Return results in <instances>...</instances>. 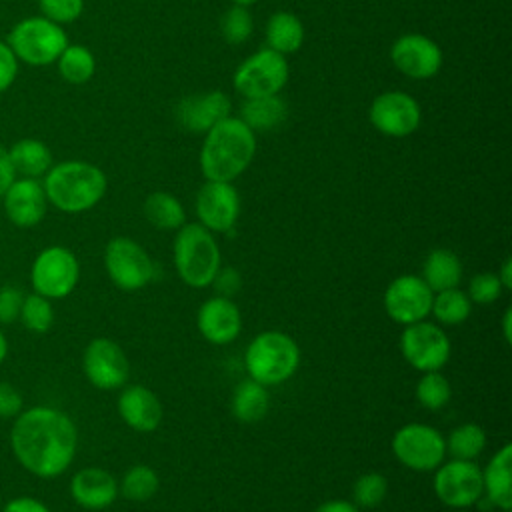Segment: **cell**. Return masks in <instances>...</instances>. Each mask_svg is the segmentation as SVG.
<instances>
[{"instance_id": "cell-11", "label": "cell", "mask_w": 512, "mask_h": 512, "mask_svg": "<svg viewBox=\"0 0 512 512\" xmlns=\"http://www.w3.org/2000/svg\"><path fill=\"white\" fill-rule=\"evenodd\" d=\"M400 352L412 368L432 372L448 364L452 346L448 334L438 324L420 320L404 326L400 334Z\"/></svg>"}, {"instance_id": "cell-23", "label": "cell", "mask_w": 512, "mask_h": 512, "mask_svg": "<svg viewBox=\"0 0 512 512\" xmlns=\"http://www.w3.org/2000/svg\"><path fill=\"white\" fill-rule=\"evenodd\" d=\"M512 446L504 444L482 470V494L498 510H512Z\"/></svg>"}, {"instance_id": "cell-46", "label": "cell", "mask_w": 512, "mask_h": 512, "mask_svg": "<svg viewBox=\"0 0 512 512\" xmlns=\"http://www.w3.org/2000/svg\"><path fill=\"white\" fill-rule=\"evenodd\" d=\"M314 512H360V508L354 502H350V500L334 498V500L322 502Z\"/></svg>"}, {"instance_id": "cell-3", "label": "cell", "mask_w": 512, "mask_h": 512, "mask_svg": "<svg viewBox=\"0 0 512 512\" xmlns=\"http://www.w3.org/2000/svg\"><path fill=\"white\" fill-rule=\"evenodd\" d=\"M42 186L56 210L80 214L92 210L106 194L108 180L102 168L86 160H64L52 164L42 176Z\"/></svg>"}, {"instance_id": "cell-31", "label": "cell", "mask_w": 512, "mask_h": 512, "mask_svg": "<svg viewBox=\"0 0 512 512\" xmlns=\"http://www.w3.org/2000/svg\"><path fill=\"white\" fill-rule=\"evenodd\" d=\"M470 312H472V302H470L468 294L464 290H460L458 286L434 292L430 314H434V318L440 324H444V326L462 324L464 320H468Z\"/></svg>"}, {"instance_id": "cell-45", "label": "cell", "mask_w": 512, "mask_h": 512, "mask_svg": "<svg viewBox=\"0 0 512 512\" xmlns=\"http://www.w3.org/2000/svg\"><path fill=\"white\" fill-rule=\"evenodd\" d=\"M14 180H16V172H14L8 148L0 146V198Z\"/></svg>"}, {"instance_id": "cell-39", "label": "cell", "mask_w": 512, "mask_h": 512, "mask_svg": "<svg viewBox=\"0 0 512 512\" xmlns=\"http://www.w3.org/2000/svg\"><path fill=\"white\" fill-rule=\"evenodd\" d=\"M504 292V286L500 284L498 276L494 272H482L472 276L468 284V298L476 304H492L496 302Z\"/></svg>"}, {"instance_id": "cell-33", "label": "cell", "mask_w": 512, "mask_h": 512, "mask_svg": "<svg viewBox=\"0 0 512 512\" xmlns=\"http://www.w3.org/2000/svg\"><path fill=\"white\" fill-rule=\"evenodd\" d=\"M160 488V478L152 466L136 464L132 466L118 484V494L132 502H144L152 498Z\"/></svg>"}, {"instance_id": "cell-1", "label": "cell", "mask_w": 512, "mask_h": 512, "mask_svg": "<svg viewBox=\"0 0 512 512\" xmlns=\"http://www.w3.org/2000/svg\"><path fill=\"white\" fill-rule=\"evenodd\" d=\"M10 448L24 470L50 480L64 474L74 462L78 430L66 412L52 406H32L16 416Z\"/></svg>"}, {"instance_id": "cell-21", "label": "cell", "mask_w": 512, "mask_h": 512, "mask_svg": "<svg viewBox=\"0 0 512 512\" xmlns=\"http://www.w3.org/2000/svg\"><path fill=\"white\" fill-rule=\"evenodd\" d=\"M70 496L80 508L104 510L114 504L118 496V482L108 470L88 466L72 476Z\"/></svg>"}, {"instance_id": "cell-48", "label": "cell", "mask_w": 512, "mask_h": 512, "mask_svg": "<svg viewBox=\"0 0 512 512\" xmlns=\"http://www.w3.org/2000/svg\"><path fill=\"white\" fill-rule=\"evenodd\" d=\"M502 332H504V340L510 342V340H512V308H506V310H504Z\"/></svg>"}, {"instance_id": "cell-16", "label": "cell", "mask_w": 512, "mask_h": 512, "mask_svg": "<svg viewBox=\"0 0 512 512\" xmlns=\"http://www.w3.org/2000/svg\"><path fill=\"white\" fill-rule=\"evenodd\" d=\"M390 60L400 74L412 80H428L442 68V50L432 38L408 32L394 40Z\"/></svg>"}, {"instance_id": "cell-43", "label": "cell", "mask_w": 512, "mask_h": 512, "mask_svg": "<svg viewBox=\"0 0 512 512\" xmlns=\"http://www.w3.org/2000/svg\"><path fill=\"white\" fill-rule=\"evenodd\" d=\"M24 410L20 390L8 382H0V418H16Z\"/></svg>"}, {"instance_id": "cell-30", "label": "cell", "mask_w": 512, "mask_h": 512, "mask_svg": "<svg viewBox=\"0 0 512 512\" xmlns=\"http://www.w3.org/2000/svg\"><path fill=\"white\" fill-rule=\"evenodd\" d=\"M54 64L62 80L74 86L86 84L96 72V58L84 44H68Z\"/></svg>"}, {"instance_id": "cell-34", "label": "cell", "mask_w": 512, "mask_h": 512, "mask_svg": "<svg viewBox=\"0 0 512 512\" xmlns=\"http://www.w3.org/2000/svg\"><path fill=\"white\" fill-rule=\"evenodd\" d=\"M18 318L22 320L26 330H30L34 334H46L54 324L52 300H48L36 292L24 294V302H22Z\"/></svg>"}, {"instance_id": "cell-2", "label": "cell", "mask_w": 512, "mask_h": 512, "mask_svg": "<svg viewBox=\"0 0 512 512\" xmlns=\"http://www.w3.org/2000/svg\"><path fill=\"white\" fill-rule=\"evenodd\" d=\"M256 132L240 118L226 116L214 124L200 148V170L206 180L234 182L254 160Z\"/></svg>"}, {"instance_id": "cell-24", "label": "cell", "mask_w": 512, "mask_h": 512, "mask_svg": "<svg viewBox=\"0 0 512 512\" xmlns=\"http://www.w3.org/2000/svg\"><path fill=\"white\" fill-rule=\"evenodd\" d=\"M304 36L306 32L302 20L288 10L274 12L264 28L266 48L284 56L298 52L304 44Z\"/></svg>"}, {"instance_id": "cell-36", "label": "cell", "mask_w": 512, "mask_h": 512, "mask_svg": "<svg viewBox=\"0 0 512 512\" xmlns=\"http://www.w3.org/2000/svg\"><path fill=\"white\" fill-rule=\"evenodd\" d=\"M388 492V480L378 472H366L352 486V502L358 508H376Z\"/></svg>"}, {"instance_id": "cell-28", "label": "cell", "mask_w": 512, "mask_h": 512, "mask_svg": "<svg viewBox=\"0 0 512 512\" xmlns=\"http://www.w3.org/2000/svg\"><path fill=\"white\" fill-rule=\"evenodd\" d=\"M270 408V396L266 386L256 380H244L234 388L232 394V414L244 424L260 422Z\"/></svg>"}, {"instance_id": "cell-5", "label": "cell", "mask_w": 512, "mask_h": 512, "mask_svg": "<svg viewBox=\"0 0 512 512\" xmlns=\"http://www.w3.org/2000/svg\"><path fill=\"white\" fill-rule=\"evenodd\" d=\"M174 266L186 286H210L220 268V248L214 232L200 222L182 224L174 238Z\"/></svg>"}, {"instance_id": "cell-49", "label": "cell", "mask_w": 512, "mask_h": 512, "mask_svg": "<svg viewBox=\"0 0 512 512\" xmlns=\"http://www.w3.org/2000/svg\"><path fill=\"white\" fill-rule=\"evenodd\" d=\"M6 356H8V338L0 328V364L6 360Z\"/></svg>"}, {"instance_id": "cell-6", "label": "cell", "mask_w": 512, "mask_h": 512, "mask_svg": "<svg viewBox=\"0 0 512 512\" xmlns=\"http://www.w3.org/2000/svg\"><path fill=\"white\" fill-rule=\"evenodd\" d=\"M8 46L18 62L28 66H50L70 44L64 28L44 16H26L8 32Z\"/></svg>"}, {"instance_id": "cell-17", "label": "cell", "mask_w": 512, "mask_h": 512, "mask_svg": "<svg viewBox=\"0 0 512 512\" xmlns=\"http://www.w3.org/2000/svg\"><path fill=\"white\" fill-rule=\"evenodd\" d=\"M198 222L210 232H228L240 216V196L232 182L206 180L196 194Z\"/></svg>"}, {"instance_id": "cell-19", "label": "cell", "mask_w": 512, "mask_h": 512, "mask_svg": "<svg viewBox=\"0 0 512 512\" xmlns=\"http://www.w3.org/2000/svg\"><path fill=\"white\" fill-rule=\"evenodd\" d=\"M196 326L206 342L216 346L230 344L242 330V314L232 298L212 296L200 304Z\"/></svg>"}, {"instance_id": "cell-12", "label": "cell", "mask_w": 512, "mask_h": 512, "mask_svg": "<svg viewBox=\"0 0 512 512\" xmlns=\"http://www.w3.org/2000/svg\"><path fill=\"white\" fill-rule=\"evenodd\" d=\"M434 494L448 508H470L482 498V470L474 460L452 458L434 472Z\"/></svg>"}, {"instance_id": "cell-9", "label": "cell", "mask_w": 512, "mask_h": 512, "mask_svg": "<svg viewBox=\"0 0 512 512\" xmlns=\"http://www.w3.org/2000/svg\"><path fill=\"white\" fill-rule=\"evenodd\" d=\"M392 454L410 470L432 472L446 458V440L436 428L410 422L394 432Z\"/></svg>"}, {"instance_id": "cell-8", "label": "cell", "mask_w": 512, "mask_h": 512, "mask_svg": "<svg viewBox=\"0 0 512 512\" xmlns=\"http://www.w3.org/2000/svg\"><path fill=\"white\" fill-rule=\"evenodd\" d=\"M290 68L284 54H278L270 48H262L250 54L234 72L232 84L238 94L244 98L274 96L280 94L288 84Z\"/></svg>"}, {"instance_id": "cell-37", "label": "cell", "mask_w": 512, "mask_h": 512, "mask_svg": "<svg viewBox=\"0 0 512 512\" xmlns=\"http://www.w3.org/2000/svg\"><path fill=\"white\" fill-rule=\"evenodd\" d=\"M252 30H254V20L246 6L234 4L230 10H226V14L220 20L222 38L228 44H244L252 36Z\"/></svg>"}, {"instance_id": "cell-35", "label": "cell", "mask_w": 512, "mask_h": 512, "mask_svg": "<svg viewBox=\"0 0 512 512\" xmlns=\"http://www.w3.org/2000/svg\"><path fill=\"white\" fill-rule=\"evenodd\" d=\"M452 396V388L448 378L440 370L422 372L420 380L416 382V400L428 410H440L448 404Z\"/></svg>"}, {"instance_id": "cell-10", "label": "cell", "mask_w": 512, "mask_h": 512, "mask_svg": "<svg viewBox=\"0 0 512 512\" xmlns=\"http://www.w3.org/2000/svg\"><path fill=\"white\" fill-rule=\"evenodd\" d=\"M104 268L112 284L124 292L144 288L154 278V262L132 238L116 236L104 248Z\"/></svg>"}, {"instance_id": "cell-25", "label": "cell", "mask_w": 512, "mask_h": 512, "mask_svg": "<svg viewBox=\"0 0 512 512\" xmlns=\"http://www.w3.org/2000/svg\"><path fill=\"white\" fill-rule=\"evenodd\" d=\"M16 176L42 178L54 164L52 150L38 138H20L8 148Z\"/></svg>"}, {"instance_id": "cell-7", "label": "cell", "mask_w": 512, "mask_h": 512, "mask_svg": "<svg viewBox=\"0 0 512 512\" xmlns=\"http://www.w3.org/2000/svg\"><path fill=\"white\" fill-rule=\"evenodd\" d=\"M80 280L76 254L66 246H46L40 250L30 268V282L36 294L48 300L70 296Z\"/></svg>"}, {"instance_id": "cell-26", "label": "cell", "mask_w": 512, "mask_h": 512, "mask_svg": "<svg viewBox=\"0 0 512 512\" xmlns=\"http://www.w3.org/2000/svg\"><path fill=\"white\" fill-rule=\"evenodd\" d=\"M422 280L432 292L456 288L462 280V262L448 248H434L428 252L422 266Z\"/></svg>"}, {"instance_id": "cell-44", "label": "cell", "mask_w": 512, "mask_h": 512, "mask_svg": "<svg viewBox=\"0 0 512 512\" xmlns=\"http://www.w3.org/2000/svg\"><path fill=\"white\" fill-rule=\"evenodd\" d=\"M2 512H52L42 500L32 496H18L4 504Z\"/></svg>"}, {"instance_id": "cell-51", "label": "cell", "mask_w": 512, "mask_h": 512, "mask_svg": "<svg viewBox=\"0 0 512 512\" xmlns=\"http://www.w3.org/2000/svg\"><path fill=\"white\" fill-rule=\"evenodd\" d=\"M504 512H512V510H504Z\"/></svg>"}, {"instance_id": "cell-47", "label": "cell", "mask_w": 512, "mask_h": 512, "mask_svg": "<svg viewBox=\"0 0 512 512\" xmlns=\"http://www.w3.org/2000/svg\"><path fill=\"white\" fill-rule=\"evenodd\" d=\"M500 284L504 286V290H512V258H506L500 266V270L496 272Z\"/></svg>"}, {"instance_id": "cell-18", "label": "cell", "mask_w": 512, "mask_h": 512, "mask_svg": "<svg viewBox=\"0 0 512 512\" xmlns=\"http://www.w3.org/2000/svg\"><path fill=\"white\" fill-rule=\"evenodd\" d=\"M2 204L8 220L14 226L32 228L40 224L48 210V198L42 180L16 176V180L2 194Z\"/></svg>"}, {"instance_id": "cell-20", "label": "cell", "mask_w": 512, "mask_h": 512, "mask_svg": "<svg viewBox=\"0 0 512 512\" xmlns=\"http://www.w3.org/2000/svg\"><path fill=\"white\" fill-rule=\"evenodd\" d=\"M232 102L222 90L184 98L176 108V118L188 132L206 134L214 124L230 116Z\"/></svg>"}, {"instance_id": "cell-29", "label": "cell", "mask_w": 512, "mask_h": 512, "mask_svg": "<svg viewBox=\"0 0 512 512\" xmlns=\"http://www.w3.org/2000/svg\"><path fill=\"white\" fill-rule=\"evenodd\" d=\"M146 220L158 230H178L186 224V210L182 202L170 192H152L142 204Z\"/></svg>"}, {"instance_id": "cell-50", "label": "cell", "mask_w": 512, "mask_h": 512, "mask_svg": "<svg viewBox=\"0 0 512 512\" xmlns=\"http://www.w3.org/2000/svg\"><path fill=\"white\" fill-rule=\"evenodd\" d=\"M254 2H258V0H232V4H236V6H252Z\"/></svg>"}, {"instance_id": "cell-32", "label": "cell", "mask_w": 512, "mask_h": 512, "mask_svg": "<svg viewBox=\"0 0 512 512\" xmlns=\"http://www.w3.org/2000/svg\"><path fill=\"white\" fill-rule=\"evenodd\" d=\"M446 440V452L458 460H474L486 446V432L474 422L456 426Z\"/></svg>"}, {"instance_id": "cell-22", "label": "cell", "mask_w": 512, "mask_h": 512, "mask_svg": "<svg viewBox=\"0 0 512 512\" xmlns=\"http://www.w3.org/2000/svg\"><path fill=\"white\" fill-rule=\"evenodd\" d=\"M118 414L136 432H152L160 426L164 410L158 396L142 386H126L118 396Z\"/></svg>"}, {"instance_id": "cell-15", "label": "cell", "mask_w": 512, "mask_h": 512, "mask_svg": "<svg viewBox=\"0 0 512 512\" xmlns=\"http://www.w3.org/2000/svg\"><path fill=\"white\" fill-rule=\"evenodd\" d=\"M82 370L88 382L100 390L122 388L130 374L124 350L110 338H94L82 354Z\"/></svg>"}, {"instance_id": "cell-41", "label": "cell", "mask_w": 512, "mask_h": 512, "mask_svg": "<svg viewBox=\"0 0 512 512\" xmlns=\"http://www.w3.org/2000/svg\"><path fill=\"white\" fill-rule=\"evenodd\" d=\"M18 68H20V62L16 54L12 52L6 40H0V92H6L14 84L18 76Z\"/></svg>"}, {"instance_id": "cell-40", "label": "cell", "mask_w": 512, "mask_h": 512, "mask_svg": "<svg viewBox=\"0 0 512 512\" xmlns=\"http://www.w3.org/2000/svg\"><path fill=\"white\" fill-rule=\"evenodd\" d=\"M24 302V292L16 286H0V324L18 320Z\"/></svg>"}, {"instance_id": "cell-4", "label": "cell", "mask_w": 512, "mask_h": 512, "mask_svg": "<svg viewBox=\"0 0 512 512\" xmlns=\"http://www.w3.org/2000/svg\"><path fill=\"white\" fill-rule=\"evenodd\" d=\"M244 364L250 380L262 386H276L290 380L300 366V348L292 336L280 330H266L252 338Z\"/></svg>"}, {"instance_id": "cell-38", "label": "cell", "mask_w": 512, "mask_h": 512, "mask_svg": "<svg viewBox=\"0 0 512 512\" xmlns=\"http://www.w3.org/2000/svg\"><path fill=\"white\" fill-rule=\"evenodd\" d=\"M40 14L60 26L76 22L84 12V0H38Z\"/></svg>"}, {"instance_id": "cell-14", "label": "cell", "mask_w": 512, "mask_h": 512, "mask_svg": "<svg viewBox=\"0 0 512 512\" xmlns=\"http://www.w3.org/2000/svg\"><path fill=\"white\" fill-rule=\"evenodd\" d=\"M434 292L416 274H402L394 278L384 290V310L396 324L408 326L424 320L430 314Z\"/></svg>"}, {"instance_id": "cell-27", "label": "cell", "mask_w": 512, "mask_h": 512, "mask_svg": "<svg viewBox=\"0 0 512 512\" xmlns=\"http://www.w3.org/2000/svg\"><path fill=\"white\" fill-rule=\"evenodd\" d=\"M288 108L286 102L274 96H258V98H244L242 114L238 116L252 132H268L278 128L286 120Z\"/></svg>"}, {"instance_id": "cell-42", "label": "cell", "mask_w": 512, "mask_h": 512, "mask_svg": "<svg viewBox=\"0 0 512 512\" xmlns=\"http://www.w3.org/2000/svg\"><path fill=\"white\" fill-rule=\"evenodd\" d=\"M212 286L216 290V296H224V298H230L234 296L240 286H242V278H240V272L232 266H220L214 280H212Z\"/></svg>"}, {"instance_id": "cell-13", "label": "cell", "mask_w": 512, "mask_h": 512, "mask_svg": "<svg viewBox=\"0 0 512 512\" xmlns=\"http://www.w3.org/2000/svg\"><path fill=\"white\" fill-rule=\"evenodd\" d=\"M372 126L390 138H404L418 130L422 110L416 98L402 90H388L378 94L368 110Z\"/></svg>"}]
</instances>
